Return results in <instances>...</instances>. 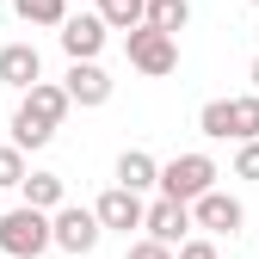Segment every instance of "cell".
<instances>
[{
  "label": "cell",
  "instance_id": "cell-1",
  "mask_svg": "<svg viewBox=\"0 0 259 259\" xmlns=\"http://www.w3.org/2000/svg\"><path fill=\"white\" fill-rule=\"evenodd\" d=\"M50 247H56V216L31 210V204H19V210L0 216V253H7V259H37Z\"/></svg>",
  "mask_w": 259,
  "mask_h": 259
},
{
  "label": "cell",
  "instance_id": "cell-2",
  "mask_svg": "<svg viewBox=\"0 0 259 259\" xmlns=\"http://www.w3.org/2000/svg\"><path fill=\"white\" fill-rule=\"evenodd\" d=\"M216 191V160L210 154H173L167 167H160V198L173 204H198Z\"/></svg>",
  "mask_w": 259,
  "mask_h": 259
},
{
  "label": "cell",
  "instance_id": "cell-3",
  "mask_svg": "<svg viewBox=\"0 0 259 259\" xmlns=\"http://www.w3.org/2000/svg\"><path fill=\"white\" fill-rule=\"evenodd\" d=\"M123 56H130V68L136 74H148V80H160V74H173L179 68V37H167V31H130L123 37Z\"/></svg>",
  "mask_w": 259,
  "mask_h": 259
},
{
  "label": "cell",
  "instance_id": "cell-4",
  "mask_svg": "<svg viewBox=\"0 0 259 259\" xmlns=\"http://www.w3.org/2000/svg\"><path fill=\"white\" fill-rule=\"evenodd\" d=\"M56 37H62V50H68V62H99L111 25H105L99 13H68V25H62Z\"/></svg>",
  "mask_w": 259,
  "mask_h": 259
},
{
  "label": "cell",
  "instance_id": "cell-5",
  "mask_svg": "<svg viewBox=\"0 0 259 259\" xmlns=\"http://www.w3.org/2000/svg\"><path fill=\"white\" fill-rule=\"evenodd\" d=\"M142 229H148V241H160V247H185L191 241V229H198V222H191V204H173V198H154L148 204V222H142Z\"/></svg>",
  "mask_w": 259,
  "mask_h": 259
},
{
  "label": "cell",
  "instance_id": "cell-6",
  "mask_svg": "<svg viewBox=\"0 0 259 259\" xmlns=\"http://www.w3.org/2000/svg\"><path fill=\"white\" fill-rule=\"evenodd\" d=\"M191 222L216 241V235H241L247 229V210H241V198H229V191H210V198L191 204Z\"/></svg>",
  "mask_w": 259,
  "mask_h": 259
},
{
  "label": "cell",
  "instance_id": "cell-7",
  "mask_svg": "<svg viewBox=\"0 0 259 259\" xmlns=\"http://www.w3.org/2000/svg\"><path fill=\"white\" fill-rule=\"evenodd\" d=\"M99 235H105V229H99L93 210H80V204H62V210H56V247H62V253L80 259V253L99 247Z\"/></svg>",
  "mask_w": 259,
  "mask_h": 259
},
{
  "label": "cell",
  "instance_id": "cell-8",
  "mask_svg": "<svg viewBox=\"0 0 259 259\" xmlns=\"http://www.w3.org/2000/svg\"><path fill=\"white\" fill-rule=\"evenodd\" d=\"M93 216H99V229H142V222H148V204L136 198V191H123V185H111L105 191V198L99 204H93Z\"/></svg>",
  "mask_w": 259,
  "mask_h": 259
},
{
  "label": "cell",
  "instance_id": "cell-9",
  "mask_svg": "<svg viewBox=\"0 0 259 259\" xmlns=\"http://www.w3.org/2000/svg\"><path fill=\"white\" fill-rule=\"evenodd\" d=\"M62 87H68V99L74 105H105L111 99V74L99 68V62H68V74H62Z\"/></svg>",
  "mask_w": 259,
  "mask_h": 259
},
{
  "label": "cell",
  "instance_id": "cell-10",
  "mask_svg": "<svg viewBox=\"0 0 259 259\" xmlns=\"http://www.w3.org/2000/svg\"><path fill=\"white\" fill-rule=\"evenodd\" d=\"M37 80H44V56H37V44H7V50H0V87L31 93Z\"/></svg>",
  "mask_w": 259,
  "mask_h": 259
},
{
  "label": "cell",
  "instance_id": "cell-11",
  "mask_svg": "<svg viewBox=\"0 0 259 259\" xmlns=\"http://www.w3.org/2000/svg\"><path fill=\"white\" fill-rule=\"evenodd\" d=\"M117 185L142 198L148 185H160V160H154L148 148H123V154H117Z\"/></svg>",
  "mask_w": 259,
  "mask_h": 259
},
{
  "label": "cell",
  "instance_id": "cell-12",
  "mask_svg": "<svg viewBox=\"0 0 259 259\" xmlns=\"http://www.w3.org/2000/svg\"><path fill=\"white\" fill-rule=\"evenodd\" d=\"M19 105H25L31 117H44V123H62L74 99H68V87H56V80H37V87H31V93H25Z\"/></svg>",
  "mask_w": 259,
  "mask_h": 259
},
{
  "label": "cell",
  "instance_id": "cell-13",
  "mask_svg": "<svg viewBox=\"0 0 259 259\" xmlns=\"http://www.w3.org/2000/svg\"><path fill=\"white\" fill-rule=\"evenodd\" d=\"M19 191H25V204H31V210H44V216H56L62 204H68V185H62V173H31Z\"/></svg>",
  "mask_w": 259,
  "mask_h": 259
},
{
  "label": "cell",
  "instance_id": "cell-14",
  "mask_svg": "<svg viewBox=\"0 0 259 259\" xmlns=\"http://www.w3.org/2000/svg\"><path fill=\"white\" fill-rule=\"evenodd\" d=\"M99 19H105L111 31H123V37H130V31L148 25V0H99Z\"/></svg>",
  "mask_w": 259,
  "mask_h": 259
},
{
  "label": "cell",
  "instance_id": "cell-15",
  "mask_svg": "<svg viewBox=\"0 0 259 259\" xmlns=\"http://www.w3.org/2000/svg\"><path fill=\"white\" fill-rule=\"evenodd\" d=\"M198 130H204L210 142H235V99H210L198 111Z\"/></svg>",
  "mask_w": 259,
  "mask_h": 259
},
{
  "label": "cell",
  "instance_id": "cell-16",
  "mask_svg": "<svg viewBox=\"0 0 259 259\" xmlns=\"http://www.w3.org/2000/svg\"><path fill=\"white\" fill-rule=\"evenodd\" d=\"M191 19V0H148V31H167V37H179Z\"/></svg>",
  "mask_w": 259,
  "mask_h": 259
},
{
  "label": "cell",
  "instance_id": "cell-17",
  "mask_svg": "<svg viewBox=\"0 0 259 259\" xmlns=\"http://www.w3.org/2000/svg\"><path fill=\"white\" fill-rule=\"evenodd\" d=\"M13 13L25 19V25H68V0H13Z\"/></svg>",
  "mask_w": 259,
  "mask_h": 259
},
{
  "label": "cell",
  "instance_id": "cell-18",
  "mask_svg": "<svg viewBox=\"0 0 259 259\" xmlns=\"http://www.w3.org/2000/svg\"><path fill=\"white\" fill-rule=\"evenodd\" d=\"M50 136H56V123H44V117H31L25 105L13 111V148H44Z\"/></svg>",
  "mask_w": 259,
  "mask_h": 259
},
{
  "label": "cell",
  "instance_id": "cell-19",
  "mask_svg": "<svg viewBox=\"0 0 259 259\" xmlns=\"http://www.w3.org/2000/svg\"><path fill=\"white\" fill-rule=\"evenodd\" d=\"M235 142H259V93L235 99Z\"/></svg>",
  "mask_w": 259,
  "mask_h": 259
},
{
  "label": "cell",
  "instance_id": "cell-20",
  "mask_svg": "<svg viewBox=\"0 0 259 259\" xmlns=\"http://www.w3.org/2000/svg\"><path fill=\"white\" fill-rule=\"evenodd\" d=\"M25 179H31V167H25V148L0 142V191H13V185H25Z\"/></svg>",
  "mask_w": 259,
  "mask_h": 259
},
{
  "label": "cell",
  "instance_id": "cell-21",
  "mask_svg": "<svg viewBox=\"0 0 259 259\" xmlns=\"http://www.w3.org/2000/svg\"><path fill=\"white\" fill-rule=\"evenodd\" d=\"M123 259H179V253H173V247H160V241H148V235H142V241H130V253H123Z\"/></svg>",
  "mask_w": 259,
  "mask_h": 259
},
{
  "label": "cell",
  "instance_id": "cell-22",
  "mask_svg": "<svg viewBox=\"0 0 259 259\" xmlns=\"http://www.w3.org/2000/svg\"><path fill=\"white\" fill-rule=\"evenodd\" d=\"M235 179H259V142H241V154H235Z\"/></svg>",
  "mask_w": 259,
  "mask_h": 259
},
{
  "label": "cell",
  "instance_id": "cell-23",
  "mask_svg": "<svg viewBox=\"0 0 259 259\" xmlns=\"http://www.w3.org/2000/svg\"><path fill=\"white\" fill-rule=\"evenodd\" d=\"M179 259H222V253H216V241H210V235H191V241L179 247Z\"/></svg>",
  "mask_w": 259,
  "mask_h": 259
},
{
  "label": "cell",
  "instance_id": "cell-24",
  "mask_svg": "<svg viewBox=\"0 0 259 259\" xmlns=\"http://www.w3.org/2000/svg\"><path fill=\"white\" fill-rule=\"evenodd\" d=\"M247 80H253V93H259V56H253V68H247Z\"/></svg>",
  "mask_w": 259,
  "mask_h": 259
},
{
  "label": "cell",
  "instance_id": "cell-25",
  "mask_svg": "<svg viewBox=\"0 0 259 259\" xmlns=\"http://www.w3.org/2000/svg\"><path fill=\"white\" fill-rule=\"evenodd\" d=\"M253 7H259V0H253Z\"/></svg>",
  "mask_w": 259,
  "mask_h": 259
}]
</instances>
